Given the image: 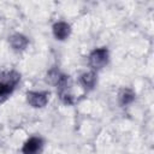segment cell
<instances>
[{
	"label": "cell",
	"instance_id": "obj_4",
	"mask_svg": "<svg viewBox=\"0 0 154 154\" xmlns=\"http://www.w3.org/2000/svg\"><path fill=\"white\" fill-rule=\"evenodd\" d=\"M53 34L58 40H65L70 35V25L65 22L55 23L53 26Z\"/></svg>",
	"mask_w": 154,
	"mask_h": 154
},
{
	"label": "cell",
	"instance_id": "obj_7",
	"mask_svg": "<svg viewBox=\"0 0 154 154\" xmlns=\"http://www.w3.org/2000/svg\"><path fill=\"white\" fill-rule=\"evenodd\" d=\"M13 87L14 85L7 81L0 82V101H4L5 99H7L10 96V94L13 90Z\"/></svg>",
	"mask_w": 154,
	"mask_h": 154
},
{
	"label": "cell",
	"instance_id": "obj_2",
	"mask_svg": "<svg viewBox=\"0 0 154 154\" xmlns=\"http://www.w3.org/2000/svg\"><path fill=\"white\" fill-rule=\"evenodd\" d=\"M26 99L32 107H43L48 101V95L43 91H30L28 93Z\"/></svg>",
	"mask_w": 154,
	"mask_h": 154
},
{
	"label": "cell",
	"instance_id": "obj_6",
	"mask_svg": "<svg viewBox=\"0 0 154 154\" xmlns=\"http://www.w3.org/2000/svg\"><path fill=\"white\" fill-rule=\"evenodd\" d=\"M79 82L85 89H91L96 83V76L94 72H85L81 76Z\"/></svg>",
	"mask_w": 154,
	"mask_h": 154
},
{
	"label": "cell",
	"instance_id": "obj_3",
	"mask_svg": "<svg viewBox=\"0 0 154 154\" xmlns=\"http://www.w3.org/2000/svg\"><path fill=\"white\" fill-rule=\"evenodd\" d=\"M42 148V140L40 137H31L29 138L23 146V154H37Z\"/></svg>",
	"mask_w": 154,
	"mask_h": 154
},
{
	"label": "cell",
	"instance_id": "obj_5",
	"mask_svg": "<svg viewBox=\"0 0 154 154\" xmlns=\"http://www.w3.org/2000/svg\"><path fill=\"white\" fill-rule=\"evenodd\" d=\"M10 43L14 49H24L28 45V38L22 34H14L10 37Z\"/></svg>",
	"mask_w": 154,
	"mask_h": 154
},
{
	"label": "cell",
	"instance_id": "obj_1",
	"mask_svg": "<svg viewBox=\"0 0 154 154\" xmlns=\"http://www.w3.org/2000/svg\"><path fill=\"white\" fill-rule=\"evenodd\" d=\"M108 52L106 48H97L89 55V65L93 69H101L107 64Z\"/></svg>",
	"mask_w": 154,
	"mask_h": 154
},
{
	"label": "cell",
	"instance_id": "obj_8",
	"mask_svg": "<svg viewBox=\"0 0 154 154\" xmlns=\"http://www.w3.org/2000/svg\"><path fill=\"white\" fill-rule=\"evenodd\" d=\"M134 99H135V95H134V93H132L131 90H129V89L123 90V91L120 93V95H119V101H120L122 105H129V103H131V102L134 101Z\"/></svg>",
	"mask_w": 154,
	"mask_h": 154
}]
</instances>
